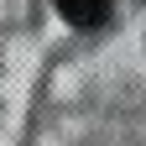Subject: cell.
<instances>
[{"label":"cell","mask_w":146,"mask_h":146,"mask_svg":"<svg viewBox=\"0 0 146 146\" xmlns=\"http://www.w3.org/2000/svg\"><path fill=\"white\" fill-rule=\"evenodd\" d=\"M52 5H58V16L68 26H104V16H110V0H52Z\"/></svg>","instance_id":"6da1fadb"}]
</instances>
